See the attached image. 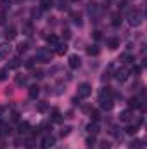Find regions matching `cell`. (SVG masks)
<instances>
[{
    "label": "cell",
    "mask_w": 147,
    "mask_h": 149,
    "mask_svg": "<svg viewBox=\"0 0 147 149\" xmlns=\"http://www.w3.org/2000/svg\"><path fill=\"white\" fill-rule=\"evenodd\" d=\"M52 57H54V52H52L49 47H40V49L37 50V56H35V59H37L38 63H42V64L50 63Z\"/></svg>",
    "instance_id": "1"
},
{
    "label": "cell",
    "mask_w": 147,
    "mask_h": 149,
    "mask_svg": "<svg viewBox=\"0 0 147 149\" xmlns=\"http://www.w3.org/2000/svg\"><path fill=\"white\" fill-rule=\"evenodd\" d=\"M126 19H128V23H130L132 26H140V24H142V21H144V14H142L140 10L133 9V10H130V12H128Z\"/></svg>",
    "instance_id": "2"
},
{
    "label": "cell",
    "mask_w": 147,
    "mask_h": 149,
    "mask_svg": "<svg viewBox=\"0 0 147 149\" xmlns=\"http://www.w3.org/2000/svg\"><path fill=\"white\" fill-rule=\"evenodd\" d=\"M90 94H92V85H90V83H80V85H78V95H76V97L85 99V97H88Z\"/></svg>",
    "instance_id": "3"
},
{
    "label": "cell",
    "mask_w": 147,
    "mask_h": 149,
    "mask_svg": "<svg viewBox=\"0 0 147 149\" xmlns=\"http://www.w3.org/2000/svg\"><path fill=\"white\" fill-rule=\"evenodd\" d=\"M128 76H130V70H128L126 66H123V68L116 70V73H114V78H116L118 81H126V80H128Z\"/></svg>",
    "instance_id": "4"
},
{
    "label": "cell",
    "mask_w": 147,
    "mask_h": 149,
    "mask_svg": "<svg viewBox=\"0 0 147 149\" xmlns=\"http://www.w3.org/2000/svg\"><path fill=\"white\" fill-rule=\"evenodd\" d=\"M10 50H12L10 43H9V42H2V43H0V59H5V57H9Z\"/></svg>",
    "instance_id": "5"
},
{
    "label": "cell",
    "mask_w": 147,
    "mask_h": 149,
    "mask_svg": "<svg viewBox=\"0 0 147 149\" xmlns=\"http://www.w3.org/2000/svg\"><path fill=\"white\" fill-rule=\"evenodd\" d=\"M54 144H55V137H54V135H45L43 141H42V148L43 149L54 148Z\"/></svg>",
    "instance_id": "6"
},
{
    "label": "cell",
    "mask_w": 147,
    "mask_h": 149,
    "mask_svg": "<svg viewBox=\"0 0 147 149\" xmlns=\"http://www.w3.org/2000/svg\"><path fill=\"white\" fill-rule=\"evenodd\" d=\"M69 68L71 70H78L80 66H81V59H80V56H76V54H73V56H69Z\"/></svg>",
    "instance_id": "7"
},
{
    "label": "cell",
    "mask_w": 147,
    "mask_h": 149,
    "mask_svg": "<svg viewBox=\"0 0 147 149\" xmlns=\"http://www.w3.org/2000/svg\"><path fill=\"white\" fill-rule=\"evenodd\" d=\"M128 106H130L132 109H139V108H144V104H142V97H132V99L128 101Z\"/></svg>",
    "instance_id": "8"
},
{
    "label": "cell",
    "mask_w": 147,
    "mask_h": 149,
    "mask_svg": "<svg viewBox=\"0 0 147 149\" xmlns=\"http://www.w3.org/2000/svg\"><path fill=\"white\" fill-rule=\"evenodd\" d=\"M31 130V125L28 123V121H21L19 125H17V132L21 134V135H24V134H28Z\"/></svg>",
    "instance_id": "9"
},
{
    "label": "cell",
    "mask_w": 147,
    "mask_h": 149,
    "mask_svg": "<svg viewBox=\"0 0 147 149\" xmlns=\"http://www.w3.org/2000/svg\"><path fill=\"white\" fill-rule=\"evenodd\" d=\"M87 130H88V134H90V135H97V134L101 132V128H99V123H97V121L88 123V125H87Z\"/></svg>",
    "instance_id": "10"
},
{
    "label": "cell",
    "mask_w": 147,
    "mask_h": 149,
    "mask_svg": "<svg viewBox=\"0 0 147 149\" xmlns=\"http://www.w3.org/2000/svg\"><path fill=\"white\" fill-rule=\"evenodd\" d=\"M140 125H142V120H139V121L133 123V125H128V127H126V134H128V135H135V134L139 132V127H140Z\"/></svg>",
    "instance_id": "11"
},
{
    "label": "cell",
    "mask_w": 147,
    "mask_h": 149,
    "mask_svg": "<svg viewBox=\"0 0 147 149\" xmlns=\"http://www.w3.org/2000/svg\"><path fill=\"white\" fill-rule=\"evenodd\" d=\"M101 102V108L104 109V111H111L112 108H114V101L112 99H102V101H99Z\"/></svg>",
    "instance_id": "12"
},
{
    "label": "cell",
    "mask_w": 147,
    "mask_h": 149,
    "mask_svg": "<svg viewBox=\"0 0 147 149\" xmlns=\"http://www.w3.org/2000/svg\"><path fill=\"white\" fill-rule=\"evenodd\" d=\"M119 120H121V121H125V123H128V121H132V120H133V113L130 111V109L119 113Z\"/></svg>",
    "instance_id": "13"
},
{
    "label": "cell",
    "mask_w": 147,
    "mask_h": 149,
    "mask_svg": "<svg viewBox=\"0 0 147 149\" xmlns=\"http://www.w3.org/2000/svg\"><path fill=\"white\" fill-rule=\"evenodd\" d=\"M16 37H17V30H16V26H9V28L5 30V38H7V40H14Z\"/></svg>",
    "instance_id": "14"
},
{
    "label": "cell",
    "mask_w": 147,
    "mask_h": 149,
    "mask_svg": "<svg viewBox=\"0 0 147 149\" xmlns=\"http://www.w3.org/2000/svg\"><path fill=\"white\" fill-rule=\"evenodd\" d=\"M128 149H144V141H140V139H133V141L130 142Z\"/></svg>",
    "instance_id": "15"
},
{
    "label": "cell",
    "mask_w": 147,
    "mask_h": 149,
    "mask_svg": "<svg viewBox=\"0 0 147 149\" xmlns=\"http://www.w3.org/2000/svg\"><path fill=\"white\" fill-rule=\"evenodd\" d=\"M38 94H40V87H38V85H31L30 90H28V95H30L31 99H37Z\"/></svg>",
    "instance_id": "16"
},
{
    "label": "cell",
    "mask_w": 147,
    "mask_h": 149,
    "mask_svg": "<svg viewBox=\"0 0 147 149\" xmlns=\"http://www.w3.org/2000/svg\"><path fill=\"white\" fill-rule=\"evenodd\" d=\"M107 47H109L111 50H116L118 47H119V38H116V37H112L107 40Z\"/></svg>",
    "instance_id": "17"
},
{
    "label": "cell",
    "mask_w": 147,
    "mask_h": 149,
    "mask_svg": "<svg viewBox=\"0 0 147 149\" xmlns=\"http://www.w3.org/2000/svg\"><path fill=\"white\" fill-rule=\"evenodd\" d=\"M37 111L38 113H47L49 111V102H47V101H40V102H37Z\"/></svg>",
    "instance_id": "18"
},
{
    "label": "cell",
    "mask_w": 147,
    "mask_h": 149,
    "mask_svg": "<svg viewBox=\"0 0 147 149\" xmlns=\"http://www.w3.org/2000/svg\"><path fill=\"white\" fill-rule=\"evenodd\" d=\"M66 52H68V45H66V43H57V45H55V54L64 56Z\"/></svg>",
    "instance_id": "19"
},
{
    "label": "cell",
    "mask_w": 147,
    "mask_h": 149,
    "mask_svg": "<svg viewBox=\"0 0 147 149\" xmlns=\"http://www.w3.org/2000/svg\"><path fill=\"white\" fill-rule=\"evenodd\" d=\"M121 21H123L121 12H114V14H112V26H119V24H121Z\"/></svg>",
    "instance_id": "20"
},
{
    "label": "cell",
    "mask_w": 147,
    "mask_h": 149,
    "mask_svg": "<svg viewBox=\"0 0 147 149\" xmlns=\"http://www.w3.org/2000/svg\"><path fill=\"white\" fill-rule=\"evenodd\" d=\"M19 66H21V59H19V57H14V59H10L7 70H16V68H19Z\"/></svg>",
    "instance_id": "21"
},
{
    "label": "cell",
    "mask_w": 147,
    "mask_h": 149,
    "mask_svg": "<svg viewBox=\"0 0 147 149\" xmlns=\"http://www.w3.org/2000/svg\"><path fill=\"white\" fill-rule=\"evenodd\" d=\"M47 43H49V45H52V47H55V45L59 43L57 35H49V37H47Z\"/></svg>",
    "instance_id": "22"
},
{
    "label": "cell",
    "mask_w": 147,
    "mask_h": 149,
    "mask_svg": "<svg viewBox=\"0 0 147 149\" xmlns=\"http://www.w3.org/2000/svg\"><path fill=\"white\" fill-rule=\"evenodd\" d=\"M52 3H54V0H40V7L43 10H49L52 7Z\"/></svg>",
    "instance_id": "23"
},
{
    "label": "cell",
    "mask_w": 147,
    "mask_h": 149,
    "mask_svg": "<svg viewBox=\"0 0 147 149\" xmlns=\"http://www.w3.org/2000/svg\"><path fill=\"white\" fill-rule=\"evenodd\" d=\"M99 52H101V49H99L97 45H92V47L87 49V54H88V56H97Z\"/></svg>",
    "instance_id": "24"
},
{
    "label": "cell",
    "mask_w": 147,
    "mask_h": 149,
    "mask_svg": "<svg viewBox=\"0 0 147 149\" xmlns=\"http://www.w3.org/2000/svg\"><path fill=\"white\" fill-rule=\"evenodd\" d=\"M26 81H28V76L26 74H17L16 76V83L17 85H26Z\"/></svg>",
    "instance_id": "25"
},
{
    "label": "cell",
    "mask_w": 147,
    "mask_h": 149,
    "mask_svg": "<svg viewBox=\"0 0 147 149\" xmlns=\"http://www.w3.org/2000/svg\"><path fill=\"white\" fill-rule=\"evenodd\" d=\"M52 121H55V123L62 121V114L57 111V109H54V111H52Z\"/></svg>",
    "instance_id": "26"
},
{
    "label": "cell",
    "mask_w": 147,
    "mask_h": 149,
    "mask_svg": "<svg viewBox=\"0 0 147 149\" xmlns=\"http://www.w3.org/2000/svg\"><path fill=\"white\" fill-rule=\"evenodd\" d=\"M71 17H73V23H74V24L81 26V16H80L78 12H71Z\"/></svg>",
    "instance_id": "27"
},
{
    "label": "cell",
    "mask_w": 147,
    "mask_h": 149,
    "mask_svg": "<svg viewBox=\"0 0 147 149\" xmlns=\"http://www.w3.org/2000/svg\"><path fill=\"white\" fill-rule=\"evenodd\" d=\"M90 118H92L94 121H99V120H101V111H97V109H90Z\"/></svg>",
    "instance_id": "28"
},
{
    "label": "cell",
    "mask_w": 147,
    "mask_h": 149,
    "mask_svg": "<svg viewBox=\"0 0 147 149\" xmlns=\"http://www.w3.org/2000/svg\"><path fill=\"white\" fill-rule=\"evenodd\" d=\"M9 70L7 68H3V70H0V81H3V80H7V76H9Z\"/></svg>",
    "instance_id": "29"
},
{
    "label": "cell",
    "mask_w": 147,
    "mask_h": 149,
    "mask_svg": "<svg viewBox=\"0 0 147 149\" xmlns=\"http://www.w3.org/2000/svg\"><path fill=\"white\" fill-rule=\"evenodd\" d=\"M10 5V0H0V7H2V10L5 12L7 10V7Z\"/></svg>",
    "instance_id": "30"
},
{
    "label": "cell",
    "mask_w": 147,
    "mask_h": 149,
    "mask_svg": "<svg viewBox=\"0 0 147 149\" xmlns=\"http://www.w3.org/2000/svg\"><path fill=\"white\" fill-rule=\"evenodd\" d=\"M88 12L90 14H95L97 12V3H88Z\"/></svg>",
    "instance_id": "31"
},
{
    "label": "cell",
    "mask_w": 147,
    "mask_h": 149,
    "mask_svg": "<svg viewBox=\"0 0 147 149\" xmlns=\"http://www.w3.org/2000/svg\"><path fill=\"white\" fill-rule=\"evenodd\" d=\"M95 144V135H90V137H87V146H94Z\"/></svg>",
    "instance_id": "32"
},
{
    "label": "cell",
    "mask_w": 147,
    "mask_h": 149,
    "mask_svg": "<svg viewBox=\"0 0 147 149\" xmlns=\"http://www.w3.org/2000/svg\"><path fill=\"white\" fill-rule=\"evenodd\" d=\"M121 61H123V63H132L133 59H132L128 54H123V56H121Z\"/></svg>",
    "instance_id": "33"
},
{
    "label": "cell",
    "mask_w": 147,
    "mask_h": 149,
    "mask_svg": "<svg viewBox=\"0 0 147 149\" xmlns=\"http://www.w3.org/2000/svg\"><path fill=\"white\" fill-rule=\"evenodd\" d=\"M26 49H28V43H21V45L17 47V50H19V52H26Z\"/></svg>",
    "instance_id": "34"
},
{
    "label": "cell",
    "mask_w": 147,
    "mask_h": 149,
    "mask_svg": "<svg viewBox=\"0 0 147 149\" xmlns=\"http://www.w3.org/2000/svg\"><path fill=\"white\" fill-rule=\"evenodd\" d=\"M140 71H142V66H133V70H132L130 73H135V74H139Z\"/></svg>",
    "instance_id": "35"
},
{
    "label": "cell",
    "mask_w": 147,
    "mask_h": 149,
    "mask_svg": "<svg viewBox=\"0 0 147 149\" xmlns=\"http://www.w3.org/2000/svg\"><path fill=\"white\" fill-rule=\"evenodd\" d=\"M3 23H5V12L0 10V24H3Z\"/></svg>",
    "instance_id": "36"
},
{
    "label": "cell",
    "mask_w": 147,
    "mask_h": 149,
    "mask_svg": "<svg viewBox=\"0 0 147 149\" xmlns=\"http://www.w3.org/2000/svg\"><path fill=\"white\" fill-rule=\"evenodd\" d=\"M69 130H71V128H69V127H66V128H64V130L61 132V135H62V137H66V135L69 134Z\"/></svg>",
    "instance_id": "37"
},
{
    "label": "cell",
    "mask_w": 147,
    "mask_h": 149,
    "mask_svg": "<svg viewBox=\"0 0 147 149\" xmlns=\"http://www.w3.org/2000/svg\"><path fill=\"white\" fill-rule=\"evenodd\" d=\"M101 149H109V142H101Z\"/></svg>",
    "instance_id": "38"
},
{
    "label": "cell",
    "mask_w": 147,
    "mask_h": 149,
    "mask_svg": "<svg viewBox=\"0 0 147 149\" xmlns=\"http://www.w3.org/2000/svg\"><path fill=\"white\" fill-rule=\"evenodd\" d=\"M10 118H12V121H17V120H19V113H12Z\"/></svg>",
    "instance_id": "39"
},
{
    "label": "cell",
    "mask_w": 147,
    "mask_h": 149,
    "mask_svg": "<svg viewBox=\"0 0 147 149\" xmlns=\"http://www.w3.org/2000/svg\"><path fill=\"white\" fill-rule=\"evenodd\" d=\"M101 37H102L101 31H94V38H95V40H101Z\"/></svg>",
    "instance_id": "40"
},
{
    "label": "cell",
    "mask_w": 147,
    "mask_h": 149,
    "mask_svg": "<svg viewBox=\"0 0 147 149\" xmlns=\"http://www.w3.org/2000/svg\"><path fill=\"white\" fill-rule=\"evenodd\" d=\"M26 66H28V68H33V59H28V63H26Z\"/></svg>",
    "instance_id": "41"
},
{
    "label": "cell",
    "mask_w": 147,
    "mask_h": 149,
    "mask_svg": "<svg viewBox=\"0 0 147 149\" xmlns=\"http://www.w3.org/2000/svg\"><path fill=\"white\" fill-rule=\"evenodd\" d=\"M2 113H3V106H2V104H0V114H2Z\"/></svg>",
    "instance_id": "42"
},
{
    "label": "cell",
    "mask_w": 147,
    "mask_h": 149,
    "mask_svg": "<svg viewBox=\"0 0 147 149\" xmlns=\"http://www.w3.org/2000/svg\"><path fill=\"white\" fill-rule=\"evenodd\" d=\"M57 149H68V148L66 146H61V148H57Z\"/></svg>",
    "instance_id": "43"
},
{
    "label": "cell",
    "mask_w": 147,
    "mask_h": 149,
    "mask_svg": "<svg viewBox=\"0 0 147 149\" xmlns=\"http://www.w3.org/2000/svg\"><path fill=\"white\" fill-rule=\"evenodd\" d=\"M10 2H21V0H10Z\"/></svg>",
    "instance_id": "44"
}]
</instances>
